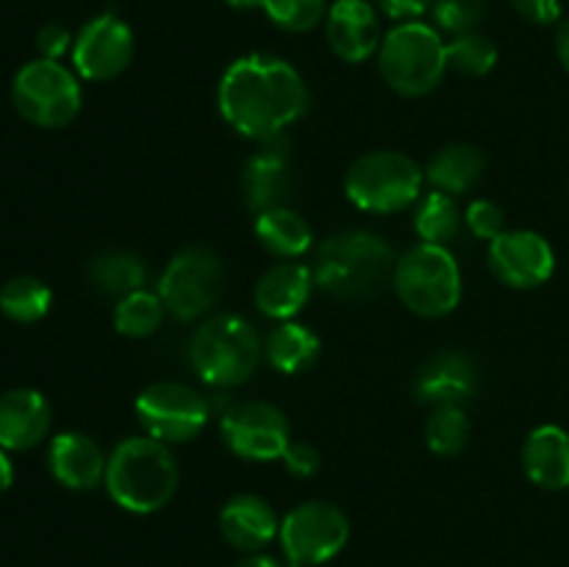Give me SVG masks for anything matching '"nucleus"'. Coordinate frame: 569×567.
Wrapping results in <instances>:
<instances>
[{"label": "nucleus", "instance_id": "26", "mask_svg": "<svg viewBox=\"0 0 569 567\" xmlns=\"http://www.w3.org/2000/svg\"><path fill=\"white\" fill-rule=\"evenodd\" d=\"M89 281L103 295L126 298V295L137 292V289H144L148 267L131 250H103L89 265Z\"/></svg>", "mask_w": 569, "mask_h": 567}, {"label": "nucleus", "instance_id": "36", "mask_svg": "<svg viewBox=\"0 0 569 567\" xmlns=\"http://www.w3.org/2000/svg\"><path fill=\"white\" fill-rule=\"evenodd\" d=\"M72 42H76V37L61 22H48L37 37V48L42 59L53 61H59L64 53H72Z\"/></svg>", "mask_w": 569, "mask_h": 567}, {"label": "nucleus", "instance_id": "42", "mask_svg": "<svg viewBox=\"0 0 569 567\" xmlns=\"http://www.w3.org/2000/svg\"><path fill=\"white\" fill-rule=\"evenodd\" d=\"M231 9L237 11H250V9H261V0H226Z\"/></svg>", "mask_w": 569, "mask_h": 567}, {"label": "nucleus", "instance_id": "8", "mask_svg": "<svg viewBox=\"0 0 569 567\" xmlns=\"http://www.w3.org/2000/svg\"><path fill=\"white\" fill-rule=\"evenodd\" d=\"M11 100L31 126L64 128L81 111V83L61 61L37 59L14 76Z\"/></svg>", "mask_w": 569, "mask_h": 567}, {"label": "nucleus", "instance_id": "6", "mask_svg": "<svg viewBox=\"0 0 569 567\" xmlns=\"http://www.w3.org/2000/svg\"><path fill=\"white\" fill-rule=\"evenodd\" d=\"M422 167L400 150H370L350 165L345 195L370 215H395L420 200Z\"/></svg>", "mask_w": 569, "mask_h": 567}, {"label": "nucleus", "instance_id": "16", "mask_svg": "<svg viewBox=\"0 0 569 567\" xmlns=\"http://www.w3.org/2000/svg\"><path fill=\"white\" fill-rule=\"evenodd\" d=\"M326 37L333 53L361 64L381 48V20L370 0H333L326 14Z\"/></svg>", "mask_w": 569, "mask_h": 567}, {"label": "nucleus", "instance_id": "14", "mask_svg": "<svg viewBox=\"0 0 569 567\" xmlns=\"http://www.w3.org/2000/svg\"><path fill=\"white\" fill-rule=\"evenodd\" d=\"M489 267L506 287L533 289L553 276L556 253L542 233L517 228L489 242Z\"/></svg>", "mask_w": 569, "mask_h": 567}, {"label": "nucleus", "instance_id": "19", "mask_svg": "<svg viewBox=\"0 0 569 567\" xmlns=\"http://www.w3.org/2000/svg\"><path fill=\"white\" fill-rule=\"evenodd\" d=\"M50 404L37 389H9L0 395V448L31 450L48 437Z\"/></svg>", "mask_w": 569, "mask_h": 567}, {"label": "nucleus", "instance_id": "34", "mask_svg": "<svg viewBox=\"0 0 569 567\" xmlns=\"http://www.w3.org/2000/svg\"><path fill=\"white\" fill-rule=\"evenodd\" d=\"M465 222L478 239H489V242H492V239H498L500 233L506 231L503 209H500L495 200H487V198H478L467 206Z\"/></svg>", "mask_w": 569, "mask_h": 567}, {"label": "nucleus", "instance_id": "39", "mask_svg": "<svg viewBox=\"0 0 569 567\" xmlns=\"http://www.w3.org/2000/svg\"><path fill=\"white\" fill-rule=\"evenodd\" d=\"M556 56H559L561 67L569 72V20L559 22V31H556Z\"/></svg>", "mask_w": 569, "mask_h": 567}, {"label": "nucleus", "instance_id": "29", "mask_svg": "<svg viewBox=\"0 0 569 567\" xmlns=\"http://www.w3.org/2000/svg\"><path fill=\"white\" fill-rule=\"evenodd\" d=\"M53 304L48 284L33 276H17L0 289V311L14 322L42 320Z\"/></svg>", "mask_w": 569, "mask_h": 567}, {"label": "nucleus", "instance_id": "12", "mask_svg": "<svg viewBox=\"0 0 569 567\" xmlns=\"http://www.w3.org/2000/svg\"><path fill=\"white\" fill-rule=\"evenodd\" d=\"M222 439L228 450L248 461H276L292 442L289 420L267 400H244L222 411Z\"/></svg>", "mask_w": 569, "mask_h": 567}, {"label": "nucleus", "instance_id": "33", "mask_svg": "<svg viewBox=\"0 0 569 567\" xmlns=\"http://www.w3.org/2000/svg\"><path fill=\"white\" fill-rule=\"evenodd\" d=\"M431 14L445 33L459 37V33H470L481 26L487 3L483 0H433Z\"/></svg>", "mask_w": 569, "mask_h": 567}, {"label": "nucleus", "instance_id": "35", "mask_svg": "<svg viewBox=\"0 0 569 567\" xmlns=\"http://www.w3.org/2000/svg\"><path fill=\"white\" fill-rule=\"evenodd\" d=\"M281 461L295 478H311L317 470H320V454H317L315 445L309 442H289V448L283 450Z\"/></svg>", "mask_w": 569, "mask_h": 567}, {"label": "nucleus", "instance_id": "15", "mask_svg": "<svg viewBox=\"0 0 569 567\" xmlns=\"http://www.w3.org/2000/svg\"><path fill=\"white\" fill-rule=\"evenodd\" d=\"M261 148L248 159L242 172V189L250 209L259 211L289 206L295 192L292 161H289V142L281 137H272L259 142Z\"/></svg>", "mask_w": 569, "mask_h": 567}, {"label": "nucleus", "instance_id": "13", "mask_svg": "<svg viewBox=\"0 0 569 567\" xmlns=\"http://www.w3.org/2000/svg\"><path fill=\"white\" fill-rule=\"evenodd\" d=\"M133 59V31L114 11L92 17L72 42V64L87 81H111Z\"/></svg>", "mask_w": 569, "mask_h": 567}, {"label": "nucleus", "instance_id": "7", "mask_svg": "<svg viewBox=\"0 0 569 567\" xmlns=\"http://www.w3.org/2000/svg\"><path fill=\"white\" fill-rule=\"evenodd\" d=\"M392 281L406 309L428 320L450 315L461 300L459 261L445 245L420 242L406 250Z\"/></svg>", "mask_w": 569, "mask_h": 567}, {"label": "nucleus", "instance_id": "25", "mask_svg": "<svg viewBox=\"0 0 569 567\" xmlns=\"http://www.w3.org/2000/svg\"><path fill=\"white\" fill-rule=\"evenodd\" d=\"M320 337L311 331L309 326L295 320H283L267 334L264 339V356L278 372H303L306 367H311L320 356Z\"/></svg>", "mask_w": 569, "mask_h": 567}, {"label": "nucleus", "instance_id": "32", "mask_svg": "<svg viewBox=\"0 0 569 567\" xmlns=\"http://www.w3.org/2000/svg\"><path fill=\"white\" fill-rule=\"evenodd\" d=\"M328 0H261V11L270 17L272 26L289 33H303L326 22Z\"/></svg>", "mask_w": 569, "mask_h": 567}, {"label": "nucleus", "instance_id": "28", "mask_svg": "<svg viewBox=\"0 0 569 567\" xmlns=\"http://www.w3.org/2000/svg\"><path fill=\"white\" fill-rule=\"evenodd\" d=\"M167 317V306L159 292L150 289H137V292L120 298L114 306V328L122 337L144 339L161 328Z\"/></svg>", "mask_w": 569, "mask_h": 567}, {"label": "nucleus", "instance_id": "18", "mask_svg": "<svg viewBox=\"0 0 569 567\" xmlns=\"http://www.w3.org/2000/svg\"><path fill=\"white\" fill-rule=\"evenodd\" d=\"M315 287V270L309 265L298 259H281L259 278L253 300L261 315L283 322L303 311Z\"/></svg>", "mask_w": 569, "mask_h": 567}, {"label": "nucleus", "instance_id": "17", "mask_svg": "<svg viewBox=\"0 0 569 567\" xmlns=\"http://www.w3.org/2000/svg\"><path fill=\"white\" fill-rule=\"evenodd\" d=\"M415 398L428 406H465L478 389V370L470 356L459 350H442L420 365L415 372Z\"/></svg>", "mask_w": 569, "mask_h": 567}, {"label": "nucleus", "instance_id": "21", "mask_svg": "<svg viewBox=\"0 0 569 567\" xmlns=\"http://www.w3.org/2000/svg\"><path fill=\"white\" fill-rule=\"evenodd\" d=\"M278 528H281V520L261 495H233L220 511L222 537L237 550H248V554H259L264 545H270L278 537Z\"/></svg>", "mask_w": 569, "mask_h": 567}, {"label": "nucleus", "instance_id": "11", "mask_svg": "<svg viewBox=\"0 0 569 567\" xmlns=\"http://www.w3.org/2000/svg\"><path fill=\"white\" fill-rule=\"evenodd\" d=\"M133 409L144 434L167 445H181L198 437L211 415L209 400L181 381L150 384L139 392Z\"/></svg>", "mask_w": 569, "mask_h": 567}, {"label": "nucleus", "instance_id": "27", "mask_svg": "<svg viewBox=\"0 0 569 567\" xmlns=\"http://www.w3.org/2000/svg\"><path fill=\"white\" fill-rule=\"evenodd\" d=\"M461 209L456 203L453 195L448 192H428L426 198L417 200V211H415V231L420 233L422 242L428 245H445L453 242L461 231Z\"/></svg>", "mask_w": 569, "mask_h": 567}, {"label": "nucleus", "instance_id": "41", "mask_svg": "<svg viewBox=\"0 0 569 567\" xmlns=\"http://www.w3.org/2000/svg\"><path fill=\"white\" fill-rule=\"evenodd\" d=\"M14 484V467H11V459L9 454H6L3 448H0V493H6V489Z\"/></svg>", "mask_w": 569, "mask_h": 567}, {"label": "nucleus", "instance_id": "40", "mask_svg": "<svg viewBox=\"0 0 569 567\" xmlns=\"http://www.w3.org/2000/svg\"><path fill=\"white\" fill-rule=\"evenodd\" d=\"M233 567H283L276 556H267V554H250L244 556L242 561H237Z\"/></svg>", "mask_w": 569, "mask_h": 567}, {"label": "nucleus", "instance_id": "1", "mask_svg": "<svg viewBox=\"0 0 569 567\" xmlns=\"http://www.w3.org/2000/svg\"><path fill=\"white\" fill-rule=\"evenodd\" d=\"M217 106L233 131L264 142L281 137L309 111V89L289 61L270 53H248L222 72Z\"/></svg>", "mask_w": 569, "mask_h": 567}, {"label": "nucleus", "instance_id": "2", "mask_svg": "<svg viewBox=\"0 0 569 567\" xmlns=\"http://www.w3.org/2000/svg\"><path fill=\"white\" fill-rule=\"evenodd\" d=\"M181 470L170 445L153 437H128L106 461V489L120 509L131 515H153L176 495Z\"/></svg>", "mask_w": 569, "mask_h": 567}, {"label": "nucleus", "instance_id": "20", "mask_svg": "<svg viewBox=\"0 0 569 567\" xmlns=\"http://www.w3.org/2000/svg\"><path fill=\"white\" fill-rule=\"evenodd\" d=\"M106 454L92 437L81 431L56 434L48 450V465L56 481L67 489H94L106 478Z\"/></svg>", "mask_w": 569, "mask_h": 567}, {"label": "nucleus", "instance_id": "3", "mask_svg": "<svg viewBox=\"0 0 569 567\" xmlns=\"http://www.w3.org/2000/svg\"><path fill=\"white\" fill-rule=\"evenodd\" d=\"M395 250L372 231H342L317 248L315 284L339 300H365L395 276Z\"/></svg>", "mask_w": 569, "mask_h": 567}, {"label": "nucleus", "instance_id": "9", "mask_svg": "<svg viewBox=\"0 0 569 567\" xmlns=\"http://www.w3.org/2000/svg\"><path fill=\"white\" fill-rule=\"evenodd\" d=\"M222 281L226 270L220 256L206 245H189L172 256L159 278V295L167 306V315L176 317L178 322L198 320L220 300Z\"/></svg>", "mask_w": 569, "mask_h": 567}, {"label": "nucleus", "instance_id": "31", "mask_svg": "<svg viewBox=\"0 0 569 567\" xmlns=\"http://www.w3.org/2000/svg\"><path fill=\"white\" fill-rule=\"evenodd\" d=\"M498 64V44L483 33H459L448 42V67L459 76L483 78Z\"/></svg>", "mask_w": 569, "mask_h": 567}, {"label": "nucleus", "instance_id": "4", "mask_svg": "<svg viewBox=\"0 0 569 567\" xmlns=\"http://www.w3.org/2000/svg\"><path fill=\"white\" fill-rule=\"evenodd\" d=\"M264 342L253 322L237 315H214L192 334L189 361L194 372L214 389H231L248 381L261 365Z\"/></svg>", "mask_w": 569, "mask_h": 567}, {"label": "nucleus", "instance_id": "38", "mask_svg": "<svg viewBox=\"0 0 569 567\" xmlns=\"http://www.w3.org/2000/svg\"><path fill=\"white\" fill-rule=\"evenodd\" d=\"M431 6L433 0H376V9H381L383 14L400 22L417 20L426 11H431Z\"/></svg>", "mask_w": 569, "mask_h": 567}, {"label": "nucleus", "instance_id": "30", "mask_svg": "<svg viewBox=\"0 0 569 567\" xmlns=\"http://www.w3.org/2000/svg\"><path fill=\"white\" fill-rule=\"evenodd\" d=\"M426 442L437 456H459L470 442V417L465 406H433L426 422Z\"/></svg>", "mask_w": 569, "mask_h": 567}, {"label": "nucleus", "instance_id": "22", "mask_svg": "<svg viewBox=\"0 0 569 567\" xmlns=\"http://www.w3.org/2000/svg\"><path fill=\"white\" fill-rule=\"evenodd\" d=\"M522 470L537 487H569V434L561 426H539L522 445Z\"/></svg>", "mask_w": 569, "mask_h": 567}, {"label": "nucleus", "instance_id": "5", "mask_svg": "<svg viewBox=\"0 0 569 567\" xmlns=\"http://www.w3.org/2000/svg\"><path fill=\"white\" fill-rule=\"evenodd\" d=\"M378 72L392 92L422 98L433 92L448 72V42L426 22H400L378 48Z\"/></svg>", "mask_w": 569, "mask_h": 567}, {"label": "nucleus", "instance_id": "23", "mask_svg": "<svg viewBox=\"0 0 569 567\" xmlns=\"http://www.w3.org/2000/svg\"><path fill=\"white\" fill-rule=\"evenodd\" d=\"M256 239L278 259H300L311 248V226L292 206H276L256 215Z\"/></svg>", "mask_w": 569, "mask_h": 567}, {"label": "nucleus", "instance_id": "37", "mask_svg": "<svg viewBox=\"0 0 569 567\" xmlns=\"http://www.w3.org/2000/svg\"><path fill=\"white\" fill-rule=\"evenodd\" d=\"M511 6L533 26H553L561 20V0H511Z\"/></svg>", "mask_w": 569, "mask_h": 567}, {"label": "nucleus", "instance_id": "10", "mask_svg": "<svg viewBox=\"0 0 569 567\" xmlns=\"http://www.w3.org/2000/svg\"><path fill=\"white\" fill-rule=\"evenodd\" d=\"M278 539L289 567H317L337 559L350 539V520L328 500H306L287 511Z\"/></svg>", "mask_w": 569, "mask_h": 567}, {"label": "nucleus", "instance_id": "24", "mask_svg": "<svg viewBox=\"0 0 569 567\" xmlns=\"http://www.w3.org/2000/svg\"><path fill=\"white\" fill-rule=\"evenodd\" d=\"M483 170H487V156L481 148L467 142L445 145L428 165L426 176L439 192L448 195H465L481 181Z\"/></svg>", "mask_w": 569, "mask_h": 567}]
</instances>
